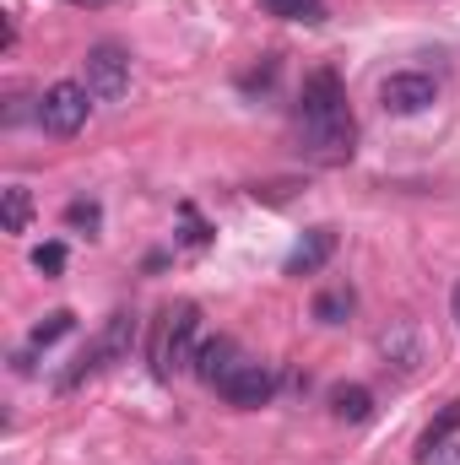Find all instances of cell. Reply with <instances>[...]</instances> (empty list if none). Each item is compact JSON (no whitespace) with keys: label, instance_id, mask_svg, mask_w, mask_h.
I'll return each mask as SVG.
<instances>
[{"label":"cell","instance_id":"cell-1","mask_svg":"<svg viewBox=\"0 0 460 465\" xmlns=\"http://www.w3.org/2000/svg\"><path fill=\"white\" fill-rule=\"evenodd\" d=\"M357 146V119L346 109V87L336 71H309L298 93V152L320 168H336Z\"/></svg>","mask_w":460,"mask_h":465},{"label":"cell","instance_id":"cell-2","mask_svg":"<svg viewBox=\"0 0 460 465\" xmlns=\"http://www.w3.org/2000/svg\"><path fill=\"white\" fill-rule=\"evenodd\" d=\"M195 351H201V309L179 303V309L163 314V331H157V347H152L157 379H174V373L195 368Z\"/></svg>","mask_w":460,"mask_h":465},{"label":"cell","instance_id":"cell-3","mask_svg":"<svg viewBox=\"0 0 460 465\" xmlns=\"http://www.w3.org/2000/svg\"><path fill=\"white\" fill-rule=\"evenodd\" d=\"M93 93H87V82H55V87H44V98H38V124L49 130V135H76L87 114H93Z\"/></svg>","mask_w":460,"mask_h":465},{"label":"cell","instance_id":"cell-4","mask_svg":"<svg viewBox=\"0 0 460 465\" xmlns=\"http://www.w3.org/2000/svg\"><path fill=\"white\" fill-rule=\"evenodd\" d=\"M82 82L98 104H119L130 93V54L119 44H93L87 60H82Z\"/></svg>","mask_w":460,"mask_h":465},{"label":"cell","instance_id":"cell-5","mask_svg":"<svg viewBox=\"0 0 460 465\" xmlns=\"http://www.w3.org/2000/svg\"><path fill=\"white\" fill-rule=\"evenodd\" d=\"M439 98V82L428 76V71H395V76H385V87H379V104H385V114H423L428 104Z\"/></svg>","mask_w":460,"mask_h":465},{"label":"cell","instance_id":"cell-6","mask_svg":"<svg viewBox=\"0 0 460 465\" xmlns=\"http://www.w3.org/2000/svg\"><path fill=\"white\" fill-rule=\"evenodd\" d=\"M271 390H276L271 368H265V362H249V357H244L228 379L217 384V395H223L228 406H238V411H255V406H265V401H271Z\"/></svg>","mask_w":460,"mask_h":465},{"label":"cell","instance_id":"cell-7","mask_svg":"<svg viewBox=\"0 0 460 465\" xmlns=\"http://www.w3.org/2000/svg\"><path fill=\"white\" fill-rule=\"evenodd\" d=\"M238 362H244V357H238V341H233V336H212V341H201V351H195V379L217 390Z\"/></svg>","mask_w":460,"mask_h":465},{"label":"cell","instance_id":"cell-8","mask_svg":"<svg viewBox=\"0 0 460 465\" xmlns=\"http://www.w3.org/2000/svg\"><path fill=\"white\" fill-rule=\"evenodd\" d=\"M331 254H336V232L331 228H309L304 238H298V249L287 254V276H315Z\"/></svg>","mask_w":460,"mask_h":465},{"label":"cell","instance_id":"cell-9","mask_svg":"<svg viewBox=\"0 0 460 465\" xmlns=\"http://www.w3.org/2000/svg\"><path fill=\"white\" fill-rule=\"evenodd\" d=\"M331 417H336V422H352V428L368 422V417H374V395H368L363 384H336V390H331Z\"/></svg>","mask_w":460,"mask_h":465},{"label":"cell","instance_id":"cell-10","mask_svg":"<svg viewBox=\"0 0 460 465\" xmlns=\"http://www.w3.org/2000/svg\"><path fill=\"white\" fill-rule=\"evenodd\" d=\"M260 11L265 16H282V22H304V27H320L331 16L325 0H260Z\"/></svg>","mask_w":460,"mask_h":465},{"label":"cell","instance_id":"cell-11","mask_svg":"<svg viewBox=\"0 0 460 465\" xmlns=\"http://www.w3.org/2000/svg\"><path fill=\"white\" fill-rule=\"evenodd\" d=\"M0 201H5V232H27V223H33V195H27V184H5Z\"/></svg>","mask_w":460,"mask_h":465},{"label":"cell","instance_id":"cell-12","mask_svg":"<svg viewBox=\"0 0 460 465\" xmlns=\"http://www.w3.org/2000/svg\"><path fill=\"white\" fill-rule=\"evenodd\" d=\"M71 325H76V314H71V309H55V314H44V320L33 325L27 347H55L60 336H71Z\"/></svg>","mask_w":460,"mask_h":465},{"label":"cell","instance_id":"cell-13","mask_svg":"<svg viewBox=\"0 0 460 465\" xmlns=\"http://www.w3.org/2000/svg\"><path fill=\"white\" fill-rule=\"evenodd\" d=\"M460 428V401H450L434 422H428V433H423V450H417V460L428 455V450H439V444H450V433Z\"/></svg>","mask_w":460,"mask_h":465},{"label":"cell","instance_id":"cell-14","mask_svg":"<svg viewBox=\"0 0 460 465\" xmlns=\"http://www.w3.org/2000/svg\"><path fill=\"white\" fill-rule=\"evenodd\" d=\"M346 314H352V287H331V292L315 298V320L320 325H342Z\"/></svg>","mask_w":460,"mask_h":465},{"label":"cell","instance_id":"cell-15","mask_svg":"<svg viewBox=\"0 0 460 465\" xmlns=\"http://www.w3.org/2000/svg\"><path fill=\"white\" fill-rule=\"evenodd\" d=\"M379 351H385V357H401L395 368H412V362H417V341H412V325H395V331H385V336H379Z\"/></svg>","mask_w":460,"mask_h":465},{"label":"cell","instance_id":"cell-16","mask_svg":"<svg viewBox=\"0 0 460 465\" xmlns=\"http://www.w3.org/2000/svg\"><path fill=\"white\" fill-rule=\"evenodd\" d=\"M33 271L60 276V271H65V243H38V249H33Z\"/></svg>","mask_w":460,"mask_h":465},{"label":"cell","instance_id":"cell-17","mask_svg":"<svg viewBox=\"0 0 460 465\" xmlns=\"http://www.w3.org/2000/svg\"><path fill=\"white\" fill-rule=\"evenodd\" d=\"M179 217H185V243H195V249H201V243H206V238H212V228H206V223H201V217H195V206H190V201H185V206H179Z\"/></svg>","mask_w":460,"mask_h":465},{"label":"cell","instance_id":"cell-18","mask_svg":"<svg viewBox=\"0 0 460 465\" xmlns=\"http://www.w3.org/2000/svg\"><path fill=\"white\" fill-rule=\"evenodd\" d=\"M98 217H104V212H98V206H93V201H71V212H65V223H71V228H98Z\"/></svg>","mask_w":460,"mask_h":465},{"label":"cell","instance_id":"cell-19","mask_svg":"<svg viewBox=\"0 0 460 465\" xmlns=\"http://www.w3.org/2000/svg\"><path fill=\"white\" fill-rule=\"evenodd\" d=\"M271 82H276V60H265V65H260V71H249V76H244V82H238V87H244V93H265V87H271Z\"/></svg>","mask_w":460,"mask_h":465},{"label":"cell","instance_id":"cell-20","mask_svg":"<svg viewBox=\"0 0 460 465\" xmlns=\"http://www.w3.org/2000/svg\"><path fill=\"white\" fill-rule=\"evenodd\" d=\"M423 465H460V444H439V450H428Z\"/></svg>","mask_w":460,"mask_h":465},{"label":"cell","instance_id":"cell-21","mask_svg":"<svg viewBox=\"0 0 460 465\" xmlns=\"http://www.w3.org/2000/svg\"><path fill=\"white\" fill-rule=\"evenodd\" d=\"M65 5H109V0H65Z\"/></svg>","mask_w":460,"mask_h":465},{"label":"cell","instance_id":"cell-22","mask_svg":"<svg viewBox=\"0 0 460 465\" xmlns=\"http://www.w3.org/2000/svg\"><path fill=\"white\" fill-rule=\"evenodd\" d=\"M450 309H455V325H460V287H455V298H450Z\"/></svg>","mask_w":460,"mask_h":465}]
</instances>
